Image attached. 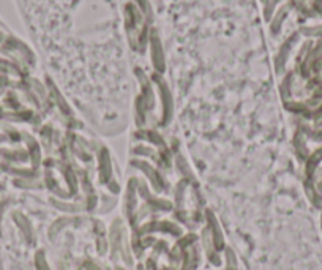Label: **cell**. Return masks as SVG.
Listing matches in <instances>:
<instances>
[{"label":"cell","mask_w":322,"mask_h":270,"mask_svg":"<svg viewBox=\"0 0 322 270\" xmlns=\"http://www.w3.org/2000/svg\"><path fill=\"white\" fill-rule=\"evenodd\" d=\"M320 160H322V149L316 150L314 154H313V157L309 158V161H308V164H306V171H308V174H313L314 168L317 166V163H319Z\"/></svg>","instance_id":"cell-1"},{"label":"cell","mask_w":322,"mask_h":270,"mask_svg":"<svg viewBox=\"0 0 322 270\" xmlns=\"http://www.w3.org/2000/svg\"><path fill=\"white\" fill-rule=\"evenodd\" d=\"M314 117H322V108H320V109H317V111L314 112Z\"/></svg>","instance_id":"cell-2"}]
</instances>
